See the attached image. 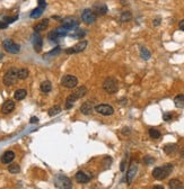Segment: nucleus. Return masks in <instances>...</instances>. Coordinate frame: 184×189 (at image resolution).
Instances as JSON below:
<instances>
[{
	"label": "nucleus",
	"mask_w": 184,
	"mask_h": 189,
	"mask_svg": "<svg viewBox=\"0 0 184 189\" xmlns=\"http://www.w3.org/2000/svg\"><path fill=\"white\" fill-rule=\"evenodd\" d=\"M8 171L10 173H18L21 171V168H19V166L16 164V163H12V164H10V166L8 167Z\"/></svg>",
	"instance_id": "34"
},
{
	"label": "nucleus",
	"mask_w": 184,
	"mask_h": 189,
	"mask_svg": "<svg viewBox=\"0 0 184 189\" xmlns=\"http://www.w3.org/2000/svg\"><path fill=\"white\" fill-rule=\"evenodd\" d=\"M8 27V24L5 22H1L0 23V28H7Z\"/></svg>",
	"instance_id": "43"
},
{
	"label": "nucleus",
	"mask_w": 184,
	"mask_h": 189,
	"mask_svg": "<svg viewBox=\"0 0 184 189\" xmlns=\"http://www.w3.org/2000/svg\"><path fill=\"white\" fill-rule=\"evenodd\" d=\"M54 185H56V188H61V189H69L73 188V182L71 180L63 176V174H59L56 176V179H54Z\"/></svg>",
	"instance_id": "4"
},
{
	"label": "nucleus",
	"mask_w": 184,
	"mask_h": 189,
	"mask_svg": "<svg viewBox=\"0 0 184 189\" xmlns=\"http://www.w3.org/2000/svg\"><path fill=\"white\" fill-rule=\"evenodd\" d=\"M86 94H87V88H86L85 86H80V87H78L77 89L73 91V94H69V97H68L67 100H66V108H67V109L71 108L73 106V104H75L78 99L83 98Z\"/></svg>",
	"instance_id": "1"
},
{
	"label": "nucleus",
	"mask_w": 184,
	"mask_h": 189,
	"mask_svg": "<svg viewBox=\"0 0 184 189\" xmlns=\"http://www.w3.org/2000/svg\"><path fill=\"white\" fill-rule=\"evenodd\" d=\"M26 96H27V91L25 89H18L14 94V97H15L16 100H23Z\"/></svg>",
	"instance_id": "26"
},
{
	"label": "nucleus",
	"mask_w": 184,
	"mask_h": 189,
	"mask_svg": "<svg viewBox=\"0 0 184 189\" xmlns=\"http://www.w3.org/2000/svg\"><path fill=\"white\" fill-rule=\"evenodd\" d=\"M95 110L96 113H98L103 116H111L114 114V108L110 105H106V104H100L95 107Z\"/></svg>",
	"instance_id": "11"
},
{
	"label": "nucleus",
	"mask_w": 184,
	"mask_h": 189,
	"mask_svg": "<svg viewBox=\"0 0 184 189\" xmlns=\"http://www.w3.org/2000/svg\"><path fill=\"white\" fill-rule=\"evenodd\" d=\"M48 26H49V19L45 18L42 22H40L39 24H36V25L34 26V32H36V33L43 32V31H45V29L48 28Z\"/></svg>",
	"instance_id": "18"
},
{
	"label": "nucleus",
	"mask_w": 184,
	"mask_h": 189,
	"mask_svg": "<svg viewBox=\"0 0 184 189\" xmlns=\"http://www.w3.org/2000/svg\"><path fill=\"white\" fill-rule=\"evenodd\" d=\"M92 10L96 16H104L107 12V6L105 4H95Z\"/></svg>",
	"instance_id": "15"
},
{
	"label": "nucleus",
	"mask_w": 184,
	"mask_h": 189,
	"mask_svg": "<svg viewBox=\"0 0 184 189\" xmlns=\"http://www.w3.org/2000/svg\"><path fill=\"white\" fill-rule=\"evenodd\" d=\"M103 89L105 90L107 94H115L119 90V82L115 78L108 77L105 79V81L103 82Z\"/></svg>",
	"instance_id": "3"
},
{
	"label": "nucleus",
	"mask_w": 184,
	"mask_h": 189,
	"mask_svg": "<svg viewBox=\"0 0 184 189\" xmlns=\"http://www.w3.org/2000/svg\"><path fill=\"white\" fill-rule=\"evenodd\" d=\"M93 110V105H92V102L90 101H86L84 102L81 107H80V111L84 114V115H89L90 113Z\"/></svg>",
	"instance_id": "20"
},
{
	"label": "nucleus",
	"mask_w": 184,
	"mask_h": 189,
	"mask_svg": "<svg viewBox=\"0 0 184 189\" xmlns=\"http://www.w3.org/2000/svg\"><path fill=\"white\" fill-rule=\"evenodd\" d=\"M40 89L42 92H44V94H48V92H50L51 90H52V84H51V81L49 80H45L43 81L41 86H40Z\"/></svg>",
	"instance_id": "22"
},
{
	"label": "nucleus",
	"mask_w": 184,
	"mask_h": 189,
	"mask_svg": "<svg viewBox=\"0 0 184 189\" xmlns=\"http://www.w3.org/2000/svg\"><path fill=\"white\" fill-rule=\"evenodd\" d=\"M15 159V153L12 151H6L5 153L1 156V162L4 164H8V163H11Z\"/></svg>",
	"instance_id": "17"
},
{
	"label": "nucleus",
	"mask_w": 184,
	"mask_h": 189,
	"mask_svg": "<svg viewBox=\"0 0 184 189\" xmlns=\"http://www.w3.org/2000/svg\"><path fill=\"white\" fill-rule=\"evenodd\" d=\"M173 164L168 163V164H165V166H162V167H157L152 170V177L156 179V180H164L166 179L172 173L173 171Z\"/></svg>",
	"instance_id": "2"
},
{
	"label": "nucleus",
	"mask_w": 184,
	"mask_h": 189,
	"mask_svg": "<svg viewBox=\"0 0 184 189\" xmlns=\"http://www.w3.org/2000/svg\"><path fill=\"white\" fill-rule=\"evenodd\" d=\"M155 158H152V156H146L145 158H144V163L145 164H147V166H150V164H152V163H155Z\"/></svg>",
	"instance_id": "35"
},
{
	"label": "nucleus",
	"mask_w": 184,
	"mask_h": 189,
	"mask_svg": "<svg viewBox=\"0 0 184 189\" xmlns=\"http://www.w3.org/2000/svg\"><path fill=\"white\" fill-rule=\"evenodd\" d=\"M181 156H182V158L184 159V148L182 149V151H181Z\"/></svg>",
	"instance_id": "45"
},
{
	"label": "nucleus",
	"mask_w": 184,
	"mask_h": 189,
	"mask_svg": "<svg viewBox=\"0 0 184 189\" xmlns=\"http://www.w3.org/2000/svg\"><path fill=\"white\" fill-rule=\"evenodd\" d=\"M172 118H173V114H172V113H165V114L163 115V119H164L165 122L171 121Z\"/></svg>",
	"instance_id": "39"
},
{
	"label": "nucleus",
	"mask_w": 184,
	"mask_h": 189,
	"mask_svg": "<svg viewBox=\"0 0 184 189\" xmlns=\"http://www.w3.org/2000/svg\"><path fill=\"white\" fill-rule=\"evenodd\" d=\"M14 109H15V101H12V100H7V101H5L2 107H1V111H2L4 114H10Z\"/></svg>",
	"instance_id": "16"
},
{
	"label": "nucleus",
	"mask_w": 184,
	"mask_h": 189,
	"mask_svg": "<svg viewBox=\"0 0 184 189\" xmlns=\"http://www.w3.org/2000/svg\"><path fill=\"white\" fill-rule=\"evenodd\" d=\"M140 55H141V57H142L145 61H148L151 57V53L149 52V50H147L146 47L141 46V47H140Z\"/></svg>",
	"instance_id": "28"
},
{
	"label": "nucleus",
	"mask_w": 184,
	"mask_h": 189,
	"mask_svg": "<svg viewBox=\"0 0 184 189\" xmlns=\"http://www.w3.org/2000/svg\"><path fill=\"white\" fill-rule=\"evenodd\" d=\"M18 19V16L15 17H4V22L7 23V24H10V23H14L15 20Z\"/></svg>",
	"instance_id": "37"
},
{
	"label": "nucleus",
	"mask_w": 184,
	"mask_h": 189,
	"mask_svg": "<svg viewBox=\"0 0 184 189\" xmlns=\"http://www.w3.org/2000/svg\"><path fill=\"white\" fill-rule=\"evenodd\" d=\"M76 180L78 181L79 184H87V182H89L92 178H93V176H92V173L89 172H85V171H78V172L76 173Z\"/></svg>",
	"instance_id": "14"
},
{
	"label": "nucleus",
	"mask_w": 184,
	"mask_h": 189,
	"mask_svg": "<svg viewBox=\"0 0 184 189\" xmlns=\"http://www.w3.org/2000/svg\"><path fill=\"white\" fill-rule=\"evenodd\" d=\"M168 187L172 189H182L184 188L183 184L180 181L179 179H171L168 182Z\"/></svg>",
	"instance_id": "23"
},
{
	"label": "nucleus",
	"mask_w": 184,
	"mask_h": 189,
	"mask_svg": "<svg viewBox=\"0 0 184 189\" xmlns=\"http://www.w3.org/2000/svg\"><path fill=\"white\" fill-rule=\"evenodd\" d=\"M155 189H164V187H162V186H156Z\"/></svg>",
	"instance_id": "46"
},
{
	"label": "nucleus",
	"mask_w": 184,
	"mask_h": 189,
	"mask_svg": "<svg viewBox=\"0 0 184 189\" xmlns=\"http://www.w3.org/2000/svg\"><path fill=\"white\" fill-rule=\"evenodd\" d=\"M148 134H149V136H150L151 139H154V140L159 139V137L162 136L161 132H159L158 129H156V128H149V129H148Z\"/></svg>",
	"instance_id": "31"
},
{
	"label": "nucleus",
	"mask_w": 184,
	"mask_h": 189,
	"mask_svg": "<svg viewBox=\"0 0 184 189\" xmlns=\"http://www.w3.org/2000/svg\"><path fill=\"white\" fill-rule=\"evenodd\" d=\"M130 133H131V131L129 127H124L122 129V134H124V135H130Z\"/></svg>",
	"instance_id": "41"
},
{
	"label": "nucleus",
	"mask_w": 184,
	"mask_h": 189,
	"mask_svg": "<svg viewBox=\"0 0 184 189\" xmlns=\"http://www.w3.org/2000/svg\"><path fill=\"white\" fill-rule=\"evenodd\" d=\"M2 46H4V49H5L8 53H11V54H17V53H19V51H21V45L19 44H16L12 39H5L4 42H2Z\"/></svg>",
	"instance_id": "6"
},
{
	"label": "nucleus",
	"mask_w": 184,
	"mask_h": 189,
	"mask_svg": "<svg viewBox=\"0 0 184 189\" xmlns=\"http://www.w3.org/2000/svg\"><path fill=\"white\" fill-rule=\"evenodd\" d=\"M174 104L177 108H184V94H177L174 98Z\"/></svg>",
	"instance_id": "25"
},
{
	"label": "nucleus",
	"mask_w": 184,
	"mask_h": 189,
	"mask_svg": "<svg viewBox=\"0 0 184 189\" xmlns=\"http://www.w3.org/2000/svg\"><path fill=\"white\" fill-rule=\"evenodd\" d=\"M48 37H49V39H50L51 42H54V43H58V42H59V39H60V37H59V36L56 35V32H54V29H53L51 33H49Z\"/></svg>",
	"instance_id": "33"
},
{
	"label": "nucleus",
	"mask_w": 184,
	"mask_h": 189,
	"mask_svg": "<svg viewBox=\"0 0 184 189\" xmlns=\"http://www.w3.org/2000/svg\"><path fill=\"white\" fill-rule=\"evenodd\" d=\"M86 31L85 29H80V28H75V32L71 34H69V36H71L73 39H83L86 35Z\"/></svg>",
	"instance_id": "24"
},
{
	"label": "nucleus",
	"mask_w": 184,
	"mask_h": 189,
	"mask_svg": "<svg viewBox=\"0 0 184 189\" xmlns=\"http://www.w3.org/2000/svg\"><path fill=\"white\" fill-rule=\"evenodd\" d=\"M62 26L67 28L68 31L75 29V28L79 27V19L73 16L66 17L65 19H62Z\"/></svg>",
	"instance_id": "8"
},
{
	"label": "nucleus",
	"mask_w": 184,
	"mask_h": 189,
	"mask_svg": "<svg viewBox=\"0 0 184 189\" xmlns=\"http://www.w3.org/2000/svg\"><path fill=\"white\" fill-rule=\"evenodd\" d=\"M32 44H33V46H34L35 52H37V53L41 52L42 46H43V41H42V37H41L40 33L34 32L33 36H32Z\"/></svg>",
	"instance_id": "13"
},
{
	"label": "nucleus",
	"mask_w": 184,
	"mask_h": 189,
	"mask_svg": "<svg viewBox=\"0 0 184 189\" xmlns=\"http://www.w3.org/2000/svg\"><path fill=\"white\" fill-rule=\"evenodd\" d=\"M17 80H18V78H17V69H15V68L9 69L4 76V84L6 86H12V84H16Z\"/></svg>",
	"instance_id": "5"
},
{
	"label": "nucleus",
	"mask_w": 184,
	"mask_h": 189,
	"mask_svg": "<svg viewBox=\"0 0 184 189\" xmlns=\"http://www.w3.org/2000/svg\"><path fill=\"white\" fill-rule=\"evenodd\" d=\"M61 52V47L60 46H56V49H53V51H51V52H49L48 54L45 56H48V55H56V54H58V53H60Z\"/></svg>",
	"instance_id": "38"
},
{
	"label": "nucleus",
	"mask_w": 184,
	"mask_h": 189,
	"mask_svg": "<svg viewBox=\"0 0 184 189\" xmlns=\"http://www.w3.org/2000/svg\"><path fill=\"white\" fill-rule=\"evenodd\" d=\"M39 122V118H37V117H32V118H31V123H32V124H33V123H37Z\"/></svg>",
	"instance_id": "44"
},
{
	"label": "nucleus",
	"mask_w": 184,
	"mask_h": 189,
	"mask_svg": "<svg viewBox=\"0 0 184 189\" xmlns=\"http://www.w3.org/2000/svg\"><path fill=\"white\" fill-rule=\"evenodd\" d=\"M54 32H56V35H58L60 39H62V37H65V36H67L68 32H69V31H68L66 27H63V26L61 25L60 27H56V29H54Z\"/></svg>",
	"instance_id": "27"
},
{
	"label": "nucleus",
	"mask_w": 184,
	"mask_h": 189,
	"mask_svg": "<svg viewBox=\"0 0 184 189\" xmlns=\"http://www.w3.org/2000/svg\"><path fill=\"white\" fill-rule=\"evenodd\" d=\"M28 74H29V72H28L27 69H25V68L17 70V78L19 79V80H25L28 77Z\"/></svg>",
	"instance_id": "29"
},
{
	"label": "nucleus",
	"mask_w": 184,
	"mask_h": 189,
	"mask_svg": "<svg viewBox=\"0 0 184 189\" xmlns=\"http://www.w3.org/2000/svg\"><path fill=\"white\" fill-rule=\"evenodd\" d=\"M96 18H97V16L93 12L92 9H85V10L83 11V14H81V19H83V22L86 23V24H88V25L94 24V23L96 22Z\"/></svg>",
	"instance_id": "12"
},
{
	"label": "nucleus",
	"mask_w": 184,
	"mask_h": 189,
	"mask_svg": "<svg viewBox=\"0 0 184 189\" xmlns=\"http://www.w3.org/2000/svg\"><path fill=\"white\" fill-rule=\"evenodd\" d=\"M87 45H88V42H87V41H85V39L79 41L78 43L76 45H73V47L66 50V53H67V54H76V53H80V52H83V51L87 47Z\"/></svg>",
	"instance_id": "10"
},
{
	"label": "nucleus",
	"mask_w": 184,
	"mask_h": 189,
	"mask_svg": "<svg viewBox=\"0 0 184 189\" xmlns=\"http://www.w3.org/2000/svg\"><path fill=\"white\" fill-rule=\"evenodd\" d=\"M1 57H2V54H1V53H0V59H1Z\"/></svg>",
	"instance_id": "47"
},
{
	"label": "nucleus",
	"mask_w": 184,
	"mask_h": 189,
	"mask_svg": "<svg viewBox=\"0 0 184 189\" xmlns=\"http://www.w3.org/2000/svg\"><path fill=\"white\" fill-rule=\"evenodd\" d=\"M137 172H138V162L132 161L130 163V166H129V170H128V172H127V176H125V181H127V184L130 185L132 181H133V179L136 178Z\"/></svg>",
	"instance_id": "7"
},
{
	"label": "nucleus",
	"mask_w": 184,
	"mask_h": 189,
	"mask_svg": "<svg viewBox=\"0 0 184 189\" xmlns=\"http://www.w3.org/2000/svg\"><path fill=\"white\" fill-rule=\"evenodd\" d=\"M179 27H180V29H181V31H183V32H184V19L179 23Z\"/></svg>",
	"instance_id": "42"
},
{
	"label": "nucleus",
	"mask_w": 184,
	"mask_h": 189,
	"mask_svg": "<svg viewBox=\"0 0 184 189\" xmlns=\"http://www.w3.org/2000/svg\"><path fill=\"white\" fill-rule=\"evenodd\" d=\"M176 151H177V144H175V143H169V144H166L164 146V152L167 156L174 154Z\"/></svg>",
	"instance_id": "19"
},
{
	"label": "nucleus",
	"mask_w": 184,
	"mask_h": 189,
	"mask_svg": "<svg viewBox=\"0 0 184 189\" xmlns=\"http://www.w3.org/2000/svg\"><path fill=\"white\" fill-rule=\"evenodd\" d=\"M62 86H65L66 88H69V89H73L75 87H77L78 84V79L76 78L73 74H67L61 80Z\"/></svg>",
	"instance_id": "9"
},
{
	"label": "nucleus",
	"mask_w": 184,
	"mask_h": 189,
	"mask_svg": "<svg viewBox=\"0 0 184 189\" xmlns=\"http://www.w3.org/2000/svg\"><path fill=\"white\" fill-rule=\"evenodd\" d=\"M131 19H132V14L130 11H123L121 16H120V22L122 23H127Z\"/></svg>",
	"instance_id": "30"
},
{
	"label": "nucleus",
	"mask_w": 184,
	"mask_h": 189,
	"mask_svg": "<svg viewBox=\"0 0 184 189\" xmlns=\"http://www.w3.org/2000/svg\"><path fill=\"white\" fill-rule=\"evenodd\" d=\"M161 22H162L161 17H156V18L152 20V25H154V26H159V25H161Z\"/></svg>",
	"instance_id": "40"
},
{
	"label": "nucleus",
	"mask_w": 184,
	"mask_h": 189,
	"mask_svg": "<svg viewBox=\"0 0 184 189\" xmlns=\"http://www.w3.org/2000/svg\"><path fill=\"white\" fill-rule=\"evenodd\" d=\"M44 7H42V6H37L35 9H33L32 10V12H31V18H33V19H36V18H39V17H41V15L43 14V11H44Z\"/></svg>",
	"instance_id": "21"
},
{
	"label": "nucleus",
	"mask_w": 184,
	"mask_h": 189,
	"mask_svg": "<svg viewBox=\"0 0 184 189\" xmlns=\"http://www.w3.org/2000/svg\"><path fill=\"white\" fill-rule=\"evenodd\" d=\"M127 162H128V154L125 156V158L123 159L122 162H121V164H120V170H121L122 172H124L125 169H127Z\"/></svg>",
	"instance_id": "36"
},
{
	"label": "nucleus",
	"mask_w": 184,
	"mask_h": 189,
	"mask_svg": "<svg viewBox=\"0 0 184 189\" xmlns=\"http://www.w3.org/2000/svg\"><path fill=\"white\" fill-rule=\"evenodd\" d=\"M60 111H61V107H60V106H53L52 108L49 109V116H51V117L56 116V115H58Z\"/></svg>",
	"instance_id": "32"
}]
</instances>
